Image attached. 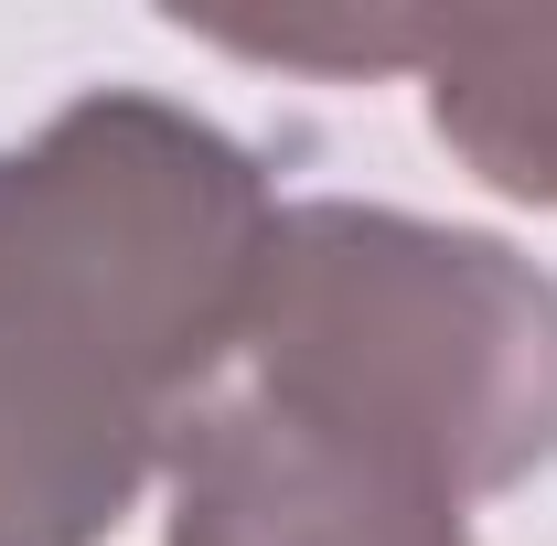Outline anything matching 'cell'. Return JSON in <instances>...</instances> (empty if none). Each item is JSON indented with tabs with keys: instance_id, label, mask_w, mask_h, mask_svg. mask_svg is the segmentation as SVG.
Instances as JSON below:
<instances>
[{
	"instance_id": "cell-3",
	"label": "cell",
	"mask_w": 557,
	"mask_h": 546,
	"mask_svg": "<svg viewBox=\"0 0 557 546\" xmlns=\"http://www.w3.org/2000/svg\"><path fill=\"white\" fill-rule=\"evenodd\" d=\"M172 546H472L461 504L408 461L300 418L269 386L194 408L172 439Z\"/></svg>"
},
{
	"instance_id": "cell-4",
	"label": "cell",
	"mask_w": 557,
	"mask_h": 546,
	"mask_svg": "<svg viewBox=\"0 0 557 546\" xmlns=\"http://www.w3.org/2000/svg\"><path fill=\"white\" fill-rule=\"evenodd\" d=\"M258 65H418L440 139L525 204H557V11H429V22H236Z\"/></svg>"
},
{
	"instance_id": "cell-1",
	"label": "cell",
	"mask_w": 557,
	"mask_h": 546,
	"mask_svg": "<svg viewBox=\"0 0 557 546\" xmlns=\"http://www.w3.org/2000/svg\"><path fill=\"white\" fill-rule=\"evenodd\" d=\"M269 183L129 86L0 150V546H97L247 343Z\"/></svg>"
},
{
	"instance_id": "cell-2",
	"label": "cell",
	"mask_w": 557,
	"mask_h": 546,
	"mask_svg": "<svg viewBox=\"0 0 557 546\" xmlns=\"http://www.w3.org/2000/svg\"><path fill=\"white\" fill-rule=\"evenodd\" d=\"M258 386L450 504L557 461V278L472 225L289 204L247 311Z\"/></svg>"
}]
</instances>
